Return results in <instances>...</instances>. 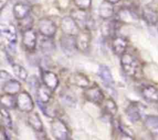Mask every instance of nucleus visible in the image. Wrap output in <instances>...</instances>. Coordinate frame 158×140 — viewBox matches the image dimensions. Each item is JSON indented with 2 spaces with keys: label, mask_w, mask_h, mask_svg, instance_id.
I'll list each match as a JSON object with an SVG mask.
<instances>
[{
  "label": "nucleus",
  "mask_w": 158,
  "mask_h": 140,
  "mask_svg": "<svg viewBox=\"0 0 158 140\" xmlns=\"http://www.w3.org/2000/svg\"><path fill=\"white\" fill-rule=\"evenodd\" d=\"M120 66L122 70L127 76L133 78H140L142 69L139 60L131 53L125 52L120 56Z\"/></svg>",
  "instance_id": "1"
},
{
  "label": "nucleus",
  "mask_w": 158,
  "mask_h": 140,
  "mask_svg": "<svg viewBox=\"0 0 158 140\" xmlns=\"http://www.w3.org/2000/svg\"><path fill=\"white\" fill-rule=\"evenodd\" d=\"M51 133L55 139L67 140L70 138V132L67 125L61 118L56 117L50 122Z\"/></svg>",
  "instance_id": "2"
},
{
  "label": "nucleus",
  "mask_w": 158,
  "mask_h": 140,
  "mask_svg": "<svg viewBox=\"0 0 158 140\" xmlns=\"http://www.w3.org/2000/svg\"><path fill=\"white\" fill-rule=\"evenodd\" d=\"M2 38L7 42L8 47L12 51L15 50L16 43L18 41L17 29L12 24H1L0 26Z\"/></svg>",
  "instance_id": "3"
},
{
  "label": "nucleus",
  "mask_w": 158,
  "mask_h": 140,
  "mask_svg": "<svg viewBox=\"0 0 158 140\" xmlns=\"http://www.w3.org/2000/svg\"><path fill=\"white\" fill-rule=\"evenodd\" d=\"M37 29L43 37L47 38H54L57 32V26L55 22L47 17H43L39 20Z\"/></svg>",
  "instance_id": "4"
},
{
  "label": "nucleus",
  "mask_w": 158,
  "mask_h": 140,
  "mask_svg": "<svg viewBox=\"0 0 158 140\" xmlns=\"http://www.w3.org/2000/svg\"><path fill=\"white\" fill-rule=\"evenodd\" d=\"M17 109L23 113H30L35 108L32 97L27 91H22L17 95Z\"/></svg>",
  "instance_id": "5"
},
{
  "label": "nucleus",
  "mask_w": 158,
  "mask_h": 140,
  "mask_svg": "<svg viewBox=\"0 0 158 140\" xmlns=\"http://www.w3.org/2000/svg\"><path fill=\"white\" fill-rule=\"evenodd\" d=\"M83 96L89 102L97 106H101L105 100V95L103 90L99 86H89L83 91Z\"/></svg>",
  "instance_id": "6"
},
{
  "label": "nucleus",
  "mask_w": 158,
  "mask_h": 140,
  "mask_svg": "<svg viewBox=\"0 0 158 140\" xmlns=\"http://www.w3.org/2000/svg\"><path fill=\"white\" fill-rule=\"evenodd\" d=\"M144 109L145 106L142 103L139 102H131L125 109V114L130 122L135 123L141 119Z\"/></svg>",
  "instance_id": "7"
},
{
  "label": "nucleus",
  "mask_w": 158,
  "mask_h": 140,
  "mask_svg": "<svg viewBox=\"0 0 158 140\" xmlns=\"http://www.w3.org/2000/svg\"><path fill=\"white\" fill-rule=\"evenodd\" d=\"M91 30L87 29H82L76 35V43L77 50L81 52H87L90 48L92 41Z\"/></svg>",
  "instance_id": "8"
},
{
  "label": "nucleus",
  "mask_w": 158,
  "mask_h": 140,
  "mask_svg": "<svg viewBox=\"0 0 158 140\" xmlns=\"http://www.w3.org/2000/svg\"><path fill=\"white\" fill-rule=\"evenodd\" d=\"M60 29L63 34L70 35H77L81 28L71 15L63 16L60 20Z\"/></svg>",
  "instance_id": "9"
},
{
  "label": "nucleus",
  "mask_w": 158,
  "mask_h": 140,
  "mask_svg": "<svg viewBox=\"0 0 158 140\" xmlns=\"http://www.w3.org/2000/svg\"><path fill=\"white\" fill-rule=\"evenodd\" d=\"M22 45L26 51L34 52L37 46V32L31 29L22 33Z\"/></svg>",
  "instance_id": "10"
},
{
  "label": "nucleus",
  "mask_w": 158,
  "mask_h": 140,
  "mask_svg": "<svg viewBox=\"0 0 158 140\" xmlns=\"http://www.w3.org/2000/svg\"><path fill=\"white\" fill-rule=\"evenodd\" d=\"M102 24L101 32L104 37H109L113 38L117 35V32L119 30L121 26L120 19H108Z\"/></svg>",
  "instance_id": "11"
},
{
  "label": "nucleus",
  "mask_w": 158,
  "mask_h": 140,
  "mask_svg": "<svg viewBox=\"0 0 158 140\" xmlns=\"http://www.w3.org/2000/svg\"><path fill=\"white\" fill-rule=\"evenodd\" d=\"M60 46L62 50L67 55H71L77 50L76 43V35H70L63 34L60 39Z\"/></svg>",
  "instance_id": "12"
},
{
  "label": "nucleus",
  "mask_w": 158,
  "mask_h": 140,
  "mask_svg": "<svg viewBox=\"0 0 158 140\" xmlns=\"http://www.w3.org/2000/svg\"><path fill=\"white\" fill-rule=\"evenodd\" d=\"M41 77L43 80V83L46 85L47 87L52 89V91H56L60 86V78L57 74L50 70H42Z\"/></svg>",
  "instance_id": "13"
},
{
  "label": "nucleus",
  "mask_w": 158,
  "mask_h": 140,
  "mask_svg": "<svg viewBox=\"0 0 158 140\" xmlns=\"http://www.w3.org/2000/svg\"><path fill=\"white\" fill-rule=\"evenodd\" d=\"M128 47V41L125 37L116 35L111 40V49L116 55L121 56L125 52Z\"/></svg>",
  "instance_id": "14"
},
{
  "label": "nucleus",
  "mask_w": 158,
  "mask_h": 140,
  "mask_svg": "<svg viewBox=\"0 0 158 140\" xmlns=\"http://www.w3.org/2000/svg\"><path fill=\"white\" fill-rule=\"evenodd\" d=\"M68 82L72 86L81 89H86L90 85L89 78L81 72H74L71 74L68 78Z\"/></svg>",
  "instance_id": "15"
},
{
  "label": "nucleus",
  "mask_w": 158,
  "mask_h": 140,
  "mask_svg": "<svg viewBox=\"0 0 158 140\" xmlns=\"http://www.w3.org/2000/svg\"><path fill=\"white\" fill-rule=\"evenodd\" d=\"M142 98L150 103H158V89L153 85H146L140 91Z\"/></svg>",
  "instance_id": "16"
},
{
  "label": "nucleus",
  "mask_w": 158,
  "mask_h": 140,
  "mask_svg": "<svg viewBox=\"0 0 158 140\" xmlns=\"http://www.w3.org/2000/svg\"><path fill=\"white\" fill-rule=\"evenodd\" d=\"M30 12L31 6L24 2H16L12 7V15L18 21L29 16Z\"/></svg>",
  "instance_id": "17"
},
{
  "label": "nucleus",
  "mask_w": 158,
  "mask_h": 140,
  "mask_svg": "<svg viewBox=\"0 0 158 140\" xmlns=\"http://www.w3.org/2000/svg\"><path fill=\"white\" fill-rule=\"evenodd\" d=\"M2 91L3 93L9 94V95H16L20 92L22 89V84L18 80L14 79L13 78L8 81L5 82L1 85Z\"/></svg>",
  "instance_id": "18"
},
{
  "label": "nucleus",
  "mask_w": 158,
  "mask_h": 140,
  "mask_svg": "<svg viewBox=\"0 0 158 140\" xmlns=\"http://www.w3.org/2000/svg\"><path fill=\"white\" fill-rule=\"evenodd\" d=\"M143 125L154 138H158V116L148 115L145 117Z\"/></svg>",
  "instance_id": "19"
},
{
  "label": "nucleus",
  "mask_w": 158,
  "mask_h": 140,
  "mask_svg": "<svg viewBox=\"0 0 158 140\" xmlns=\"http://www.w3.org/2000/svg\"><path fill=\"white\" fill-rule=\"evenodd\" d=\"M97 74H98V76L100 77V79L103 81V84L106 86L110 87L114 85V80L112 72H111L110 69L106 65H100Z\"/></svg>",
  "instance_id": "20"
},
{
  "label": "nucleus",
  "mask_w": 158,
  "mask_h": 140,
  "mask_svg": "<svg viewBox=\"0 0 158 140\" xmlns=\"http://www.w3.org/2000/svg\"><path fill=\"white\" fill-rule=\"evenodd\" d=\"M70 15L77 21L81 29H86L88 22H89V18H91L87 15L86 10H83V9H80L78 8L77 9H73V10L71 11Z\"/></svg>",
  "instance_id": "21"
},
{
  "label": "nucleus",
  "mask_w": 158,
  "mask_h": 140,
  "mask_svg": "<svg viewBox=\"0 0 158 140\" xmlns=\"http://www.w3.org/2000/svg\"><path fill=\"white\" fill-rule=\"evenodd\" d=\"M98 15L103 20L110 19L114 15V4L103 0L99 6Z\"/></svg>",
  "instance_id": "22"
},
{
  "label": "nucleus",
  "mask_w": 158,
  "mask_h": 140,
  "mask_svg": "<svg viewBox=\"0 0 158 140\" xmlns=\"http://www.w3.org/2000/svg\"><path fill=\"white\" fill-rule=\"evenodd\" d=\"M52 92H53V91L49 89V87H47L46 85L41 84L35 92L36 101L44 103V104L49 103L52 98Z\"/></svg>",
  "instance_id": "23"
},
{
  "label": "nucleus",
  "mask_w": 158,
  "mask_h": 140,
  "mask_svg": "<svg viewBox=\"0 0 158 140\" xmlns=\"http://www.w3.org/2000/svg\"><path fill=\"white\" fill-rule=\"evenodd\" d=\"M27 122L29 126L37 133L44 131L43 130V121L37 112H32L29 113L27 118Z\"/></svg>",
  "instance_id": "24"
},
{
  "label": "nucleus",
  "mask_w": 158,
  "mask_h": 140,
  "mask_svg": "<svg viewBox=\"0 0 158 140\" xmlns=\"http://www.w3.org/2000/svg\"><path fill=\"white\" fill-rule=\"evenodd\" d=\"M141 16L143 19L151 26H155L158 22V13L154 9L148 6L142 9Z\"/></svg>",
  "instance_id": "25"
},
{
  "label": "nucleus",
  "mask_w": 158,
  "mask_h": 140,
  "mask_svg": "<svg viewBox=\"0 0 158 140\" xmlns=\"http://www.w3.org/2000/svg\"><path fill=\"white\" fill-rule=\"evenodd\" d=\"M103 112L110 117H114L118 112V106L113 98H108L103 102Z\"/></svg>",
  "instance_id": "26"
},
{
  "label": "nucleus",
  "mask_w": 158,
  "mask_h": 140,
  "mask_svg": "<svg viewBox=\"0 0 158 140\" xmlns=\"http://www.w3.org/2000/svg\"><path fill=\"white\" fill-rule=\"evenodd\" d=\"M0 102H1L2 106L8 109H14L17 108V101L15 95L3 93L0 97Z\"/></svg>",
  "instance_id": "27"
},
{
  "label": "nucleus",
  "mask_w": 158,
  "mask_h": 140,
  "mask_svg": "<svg viewBox=\"0 0 158 140\" xmlns=\"http://www.w3.org/2000/svg\"><path fill=\"white\" fill-rule=\"evenodd\" d=\"M73 92L70 91H63L60 93V99L63 104L68 107L73 108L76 107L77 105V98H76L75 95H73Z\"/></svg>",
  "instance_id": "28"
},
{
  "label": "nucleus",
  "mask_w": 158,
  "mask_h": 140,
  "mask_svg": "<svg viewBox=\"0 0 158 140\" xmlns=\"http://www.w3.org/2000/svg\"><path fill=\"white\" fill-rule=\"evenodd\" d=\"M119 18L122 22H135L139 19L138 15L137 13L133 12L132 10L129 9H123L119 12L118 13Z\"/></svg>",
  "instance_id": "29"
},
{
  "label": "nucleus",
  "mask_w": 158,
  "mask_h": 140,
  "mask_svg": "<svg viewBox=\"0 0 158 140\" xmlns=\"http://www.w3.org/2000/svg\"><path fill=\"white\" fill-rule=\"evenodd\" d=\"M52 38H47V37H45L43 39H42L40 41V48L42 52H43V53L49 55V54L54 52V50L56 49V46Z\"/></svg>",
  "instance_id": "30"
},
{
  "label": "nucleus",
  "mask_w": 158,
  "mask_h": 140,
  "mask_svg": "<svg viewBox=\"0 0 158 140\" xmlns=\"http://www.w3.org/2000/svg\"><path fill=\"white\" fill-rule=\"evenodd\" d=\"M12 70L14 75L17 77L19 80L22 82H27L28 78H29V75H28V72L23 66L17 63H13L12 65Z\"/></svg>",
  "instance_id": "31"
},
{
  "label": "nucleus",
  "mask_w": 158,
  "mask_h": 140,
  "mask_svg": "<svg viewBox=\"0 0 158 140\" xmlns=\"http://www.w3.org/2000/svg\"><path fill=\"white\" fill-rule=\"evenodd\" d=\"M0 114H1L2 126L5 127L6 129H12V117H11V115L9 112L8 109L2 106L1 110H0Z\"/></svg>",
  "instance_id": "32"
},
{
  "label": "nucleus",
  "mask_w": 158,
  "mask_h": 140,
  "mask_svg": "<svg viewBox=\"0 0 158 140\" xmlns=\"http://www.w3.org/2000/svg\"><path fill=\"white\" fill-rule=\"evenodd\" d=\"M36 103L39 109L42 111V112H43L46 116L51 118H56V117H57L58 112H57V110L55 108L52 107V106H47V103H46V104H44V103L40 102L38 101H36Z\"/></svg>",
  "instance_id": "33"
},
{
  "label": "nucleus",
  "mask_w": 158,
  "mask_h": 140,
  "mask_svg": "<svg viewBox=\"0 0 158 140\" xmlns=\"http://www.w3.org/2000/svg\"><path fill=\"white\" fill-rule=\"evenodd\" d=\"M34 24V19L32 16L29 15L26 18L18 21V28L19 30L21 33L24 32L25 31L29 30V29H32V26Z\"/></svg>",
  "instance_id": "34"
},
{
  "label": "nucleus",
  "mask_w": 158,
  "mask_h": 140,
  "mask_svg": "<svg viewBox=\"0 0 158 140\" xmlns=\"http://www.w3.org/2000/svg\"><path fill=\"white\" fill-rule=\"evenodd\" d=\"M77 8L83 10H87L92 6V0H73Z\"/></svg>",
  "instance_id": "35"
},
{
  "label": "nucleus",
  "mask_w": 158,
  "mask_h": 140,
  "mask_svg": "<svg viewBox=\"0 0 158 140\" xmlns=\"http://www.w3.org/2000/svg\"><path fill=\"white\" fill-rule=\"evenodd\" d=\"M27 83H28V86L30 87V89H35V92H36V90H37V89L39 88V86L41 85L40 82H39L38 78H37L35 76H34V75L33 76L30 77V78H28Z\"/></svg>",
  "instance_id": "36"
},
{
  "label": "nucleus",
  "mask_w": 158,
  "mask_h": 140,
  "mask_svg": "<svg viewBox=\"0 0 158 140\" xmlns=\"http://www.w3.org/2000/svg\"><path fill=\"white\" fill-rule=\"evenodd\" d=\"M11 78H12V76L11 75V74L9 73V72H8L6 70H3V69H2V70L0 71V80H1L2 84H3L5 82L11 79Z\"/></svg>",
  "instance_id": "37"
},
{
  "label": "nucleus",
  "mask_w": 158,
  "mask_h": 140,
  "mask_svg": "<svg viewBox=\"0 0 158 140\" xmlns=\"http://www.w3.org/2000/svg\"><path fill=\"white\" fill-rule=\"evenodd\" d=\"M6 129L5 127L2 126L1 128V133H0V139L2 140H6L9 139V135H8L7 132H6Z\"/></svg>",
  "instance_id": "38"
},
{
  "label": "nucleus",
  "mask_w": 158,
  "mask_h": 140,
  "mask_svg": "<svg viewBox=\"0 0 158 140\" xmlns=\"http://www.w3.org/2000/svg\"><path fill=\"white\" fill-rule=\"evenodd\" d=\"M7 1H8V0H0V5H1V9H2V10L4 9L5 6L7 4Z\"/></svg>",
  "instance_id": "39"
},
{
  "label": "nucleus",
  "mask_w": 158,
  "mask_h": 140,
  "mask_svg": "<svg viewBox=\"0 0 158 140\" xmlns=\"http://www.w3.org/2000/svg\"><path fill=\"white\" fill-rule=\"evenodd\" d=\"M104 1H106L108 2H110L112 3V4L115 5V4H117L118 2H120V0H104Z\"/></svg>",
  "instance_id": "40"
},
{
  "label": "nucleus",
  "mask_w": 158,
  "mask_h": 140,
  "mask_svg": "<svg viewBox=\"0 0 158 140\" xmlns=\"http://www.w3.org/2000/svg\"><path fill=\"white\" fill-rule=\"evenodd\" d=\"M127 1H128V0H127Z\"/></svg>",
  "instance_id": "41"
}]
</instances>
